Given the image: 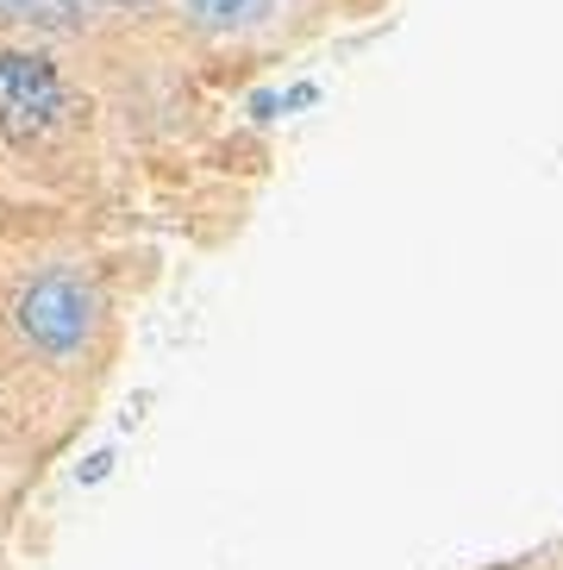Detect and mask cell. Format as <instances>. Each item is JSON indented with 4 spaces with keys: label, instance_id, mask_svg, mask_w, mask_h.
I'll return each instance as SVG.
<instances>
[{
    "label": "cell",
    "instance_id": "cell-2",
    "mask_svg": "<svg viewBox=\"0 0 563 570\" xmlns=\"http://www.w3.org/2000/svg\"><path fill=\"white\" fill-rule=\"evenodd\" d=\"M63 119V82L45 57L26 51H0V132L26 145V138L50 132Z\"/></svg>",
    "mask_w": 563,
    "mask_h": 570
},
{
    "label": "cell",
    "instance_id": "cell-1",
    "mask_svg": "<svg viewBox=\"0 0 563 570\" xmlns=\"http://www.w3.org/2000/svg\"><path fill=\"white\" fill-rule=\"evenodd\" d=\"M19 333L50 357H76L88 345V333H95V302H88V288L69 283V276L32 283L19 295Z\"/></svg>",
    "mask_w": 563,
    "mask_h": 570
},
{
    "label": "cell",
    "instance_id": "cell-3",
    "mask_svg": "<svg viewBox=\"0 0 563 570\" xmlns=\"http://www.w3.org/2000/svg\"><path fill=\"white\" fill-rule=\"evenodd\" d=\"M188 13H200L207 26H257V19L269 13V0H188Z\"/></svg>",
    "mask_w": 563,
    "mask_h": 570
}]
</instances>
